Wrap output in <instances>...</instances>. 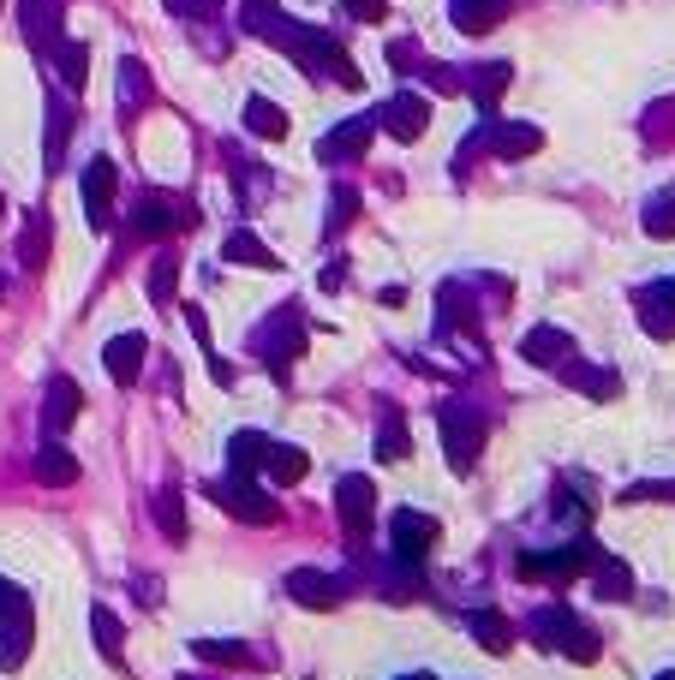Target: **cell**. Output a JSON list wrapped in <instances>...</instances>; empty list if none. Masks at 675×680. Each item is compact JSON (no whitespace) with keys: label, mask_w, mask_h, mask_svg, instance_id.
Returning a JSON list of instances; mask_svg holds the SVG:
<instances>
[{"label":"cell","mask_w":675,"mask_h":680,"mask_svg":"<svg viewBox=\"0 0 675 680\" xmlns=\"http://www.w3.org/2000/svg\"><path fill=\"white\" fill-rule=\"evenodd\" d=\"M299 352H305V322H299V310H282V317L257 334V359L287 382V364L299 359Z\"/></svg>","instance_id":"obj_5"},{"label":"cell","mask_w":675,"mask_h":680,"mask_svg":"<svg viewBox=\"0 0 675 680\" xmlns=\"http://www.w3.org/2000/svg\"><path fill=\"white\" fill-rule=\"evenodd\" d=\"M508 78H515V66H508V61H491V66H484V72H478V78H473V102H478V108H484V114H491V108H496V102H503V91H508Z\"/></svg>","instance_id":"obj_30"},{"label":"cell","mask_w":675,"mask_h":680,"mask_svg":"<svg viewBox=\"0 0 675 680\" xmlns=\"http://www.w3.org/2000/svg\"><path fill=\"white\" fill-rule=\"evenodd\" d=\"M131 227H138L144 240H168V233L180 227V215L168 210V198H144V203H138V215H131Z\"/></svg>","instance_id":"obj_27"},{"label":"cell","mask_w":675,"mask_h":680,"mask_svg":"<svg viewBox=\"0 0 675 680\" xmlns=\"http://www.w3.org/2000/svg\"><path fill=\"white\" fill-rule=\"evenodd\" d=\"M173 275H180V263H173V251H161L156 269H150V299L156 305H173Z\"/></svg>","instance_id":"obj_38"},{"label":"cell","mask_w":675,"mask_h":680,"mask_svg":"<svg viewBox=\"0 0 675 680\" xmlns=\"http://www.w3.org/2000/svg\"><path fill=\"white\" fill-rule=\"evenodd\" d=\"M66 138H72V102H54L49 108V168L66 161Z\"/></svg>","instance_id":"obj_32"},{"label":"cell","mask_w":675,"mask_h":680,"mask_svg":"<svg viewBox=\"0 0 675 680\" xmlns=\"http://www.w3.org/2000/svg\"><path fill=\"white\" fill-rule=\"evenodd\" d=\"M466 633H473V639H478L484 650H496V657H503V650L515 645V627L503 620V609H473V620H466Z\"/></svg>","instance_id":"obj_23"},{"label":"cell","mask_w":675,"mask_h":680,"mask_svg":"<svg viewBox=\"0 0 675 680\" xmlns=\"http://www.w3.org/2000/svg\"><path fill=\"white\" fill-rule=\"evenodd\" d=\"M168 7H173V12H180V19H203V12H210V7H215V0H168Z\"/></svg>","instance_id":"obj_44"},{"label":"cell","mask_w":675,"mask_h":680,"mask_svg":"<svg viewBox=\"0 0 675 680\" xmlns=\"http://www.w3.org/2000/svg\"><path fill=\"white\" fill-rule=\"evenodd\" d=\"M449 12H454V31L484 36V31H496V24H503L508 0H449Z\"/></svg>","instance_id":"obj_19"},{"label":"cell","mask_w":675,"mask_h":680,"mask_svg":"<svg viewBox=\"0 0 675 680\" xmlns=\"http://www.w3.org/2000/svg\"><path fill=\"white\" fill-rule=\"evenodd\" d=\"M263 448H270V436H257V431H240L228 442V466H233V478H252V471L263 466Z\"/></svg>","instance_id":"obj_29"},{"label":"cell","mask_w":675,"mask_h":680,"mask_svg":"<svg viewBox=\"0 0 675 680\" xmlns=\"http://www.w3.org/2000/svg\"><path fill=\"white\" fill-rule=\"evenodd\" d=\"M54 61H61V84H66V96H78V91H84V78H91V49H84V42H54Z\"/></svg>","instance_id":"obj_26"},{"label":"cell","mask_w":675,"mask_h":680,"mask_svg":"<svg viewBox=\"0 0 675 680\" xmlns=\"http://www.w3.org/2000/svg\"><path fill=\"white\" fill-rule=\"evenodd\" d=\"M49 240H54V227H49V215H31L24 221V240H19V263L24 269H42V263H49Z\"/></svg>","instance_id":"obj_28"},{"label":"cell","mask_w":675,"mask_h":680,"mask_svg":"<svg viewBox=\"0 0 675 680\" xmlns=\"http://www.w3.org/2000/svg\"><path fill=\"white\" fill-rule=\"evenodd\" d=\"M371 131H377L371 120H347V126H335L329 138L317 144V156L329 161V168H335V161H359L365 150H371Z\"/></svg>","instance_id":"obj_16"},{"label":"cell","mask_w":675,"mask_h":680,"mask_svg":"<svg viewBox=\"0 0 675 680\" xmlns=\"http://www.w3.org/2000/svg\"><path fill=\"white\" fill-rule=\"evenodd\" d=\"M0 215H7V198H0Z\"/></svg>","instance_id":"obj_45"},{"label":"cell","mask_w":675,"mask_h":680,"mask_svg":"<svg viewBox=\"0 0 675 680\" xmlns=\"http://www.w3.org/2000/svg\"><path fill=\"white\" fill-rule=\"evenodd\" d=\"M144 352H150V340L144 334H114L108 347H102V364H108V376L120 382V389H131L144 371Z\"/></svg>","instance_id":"obj_12"},{"label":"cell","mask_w":675,"mask_h":680,"mask_svg":"<svg viewBox=\"0 0 675 680\" xmlns=\"http://www.w3.org/2000/svg\"><path fill=\"white\" fill-rule=\"evenodd\" d=\"M598 597H634V580L622 573V561H598Z\"/></svg>","instance_id":"obj_37"},{"label":"cell","mask_w":675,"mask_h":680,"mask_svg":"<svg viewBox=\"0 0 675 680\" xmlns=\"http://www.w3.org/2000/svg\"><path fill=\"white\" fill-rule=\"evenodd\" d=\"M96 645H102V657H108V662L126 657V633H120V620H114L108 609H96Z\"/></svg>","instance_id":"obj_36"},{"label":"cell","mask_w":675,"mask_h":680,"mask_svg":"<svg viewBox=\"0 0 675 680\" xmlns=\"http://www.w3.org/2000/svg\"><path fill=\"white\" fill-rule=\"evenodd\" d=\"M210 501H215V508H228L233 520H245V525H275V520H282L275 496H263L252 478H222V484H210Z\"/></svg>","instance_id":"obj_3"},{"label":"cell","mask_w":675,"mask_h":680,"mask_svg":"<svg viewBox=\"0 0 675 680\" xmlns=\"http://www.w3.org/2000/svg\"><path fill=\"white\" fill-rule=\"evenodd\" d=\"M383 126H389V138H401V144L424 138V126H431V102H424L419 91H394L389 108H383Z\"/></svg>","instance_id":"obj_9"},{"label":"cell","mask_w":675,"mask_h":680,"mask_svg":"<svg viewBox=\"0 0 675 680\" xmlns=\"http://www.w3.org/2000/svg\"><path fill=\"white\" fill-rule=\"evenodd\" d=\"M0 7H7V0H0Z\"/></svg>","instance_id":"obj_48"},{"label":"cell","mask_w":675,"mask_h":680,"mask_svg":"<svg viewBox=\"0 0 675 680\" xmlns=\"http://www.w3.org/2000/svg\"><path fill=\"white\" fill-rule=\"evenodd\" d=\"M222 257H228V263H252V269H282V257H275V251L263 245L257 233H228Z\"/></svg>","instance_id":"obj_24"},{"label":"cell","mask_w":675,"mask_h":680,"mask_svg":"<svg viewBox=\"0 0 675 680\" xmlns=\"http://www.w3.org/2000/svg\"><path fill=\"white\" fill-rule=\"evenodd\" d=\"M156 520H161V538L168 543H186V501H180V490L156 496Z\"/></svg>","instance_id":"obj_31"},{"label":"cell","mask_w":675,"mask_h":680,"mask_svg":"<svg viewBox=\"0 0 675 680\" xmlns=\"http://www.w3.org/2000/svg\"><path fill=\"white\" fill-rule=\"evenodd\" d=\"M640 317H645V329H652L657 340L675 334V280H657V287L640 293Z\"/></svg>","instance_id":"obj_18"},{"label":"cell","mask_w":675,"mask_h":680,"mask_svg":"<svg viewBox=\"0 0 675 680\" xmlns=\"http://www.w3.org/2000/svg\"><path fill=\"white\" fill-rule=\"evenodd\" d=\"M645 233H652V240H675V191L645 203Z\"/></svg>","instance_id":"obj_35"},{"label":"cell","mask_w":675,"mask_h":680,"mask_svg":"<svg viewBox=\"0 0 675 680\" xmlns=\"http://www.w3.org/2000/svg\"><path fill=\"white\" fill-rule=\"evenodd\" d=\"M354 215H359V191H335V203H329V227H347Z\"/></svg>","instance_id":"obj_40"},{"label":"cell","mask_w":675,"mask_h":680,"mask_svg":"<svg viewBox=\"0 0 675 680\" xmlns=\"http://www.w3.org/2000/svg\"><path fill=\"white\" fill-rule=\"evenodd\" d=\"M389 61L401 66V72H413V66H419V49H413V42H394V49H389Z\"/></svg>","instance_id":"obj_42"},{"label":"cell","mask_w":675,"mask_h":680,"mask_svg":"<svg viewBox=\"0 0 675 680\" xmlns=\"http://www.w3.org/2000/svg\"><path fill=\"white\" fill-rule=\"evenodd\" d=\"M389 543H394V555H401V561H424V550L436 543V520H424L419 508H401L389 520Z\"/></svg>","instance_id":"obj_10"},{"label":"cell","mask_w":675,"mask_h":680,"mask_svg":"<svg viewBox=\"0 0 675 680\" xmlns=\"http://www.w3.org/2000/svg\"><path fill=\"white\" fill-rule=\"evenodd\" d=\"M491 150L503 161H520V156H538L545 150V131H538L532 120H515V126H496L491 131Z\"/></svg>","instance_id":"obj_20"},{"label":"cell","mask_w":675,"mask_h":680,"mask_svg":"<svg viewBox=\"0 0 675 680\" xmlns=\"http://www.w3.org/2000/svg\"><path fill=\"white\" fill-rule=\"evenodd\" d=\"M198 657L203 662H222V669H245V662H252V650H245L240 639H198Z\"/></svg>","instance_id":"obj_33"},{"label":"cell","mask_w":675,"mask_h":680,"mask_svg":"<svg viewBox=\"0 0 675 680\" xmlns=\"http://www.w3.org/2000/svg\"><path fill=\"white\" fill-rule=\"evenodd\" d=\"M592 561L598 550L592 543H568V550H556V555H520V580L526 585H568V580H580V573H592Z\"/></svg>","instance_id":"obj_4"},{"label":"cell","mask_w":675,"mask_h":680,"mask_svg":"<svg viewBox=\"0 0 675 680\" xmlns=\"http://www.w3.org/2000/svg\"><path fill=\"white\" fill-rule=\"evenodd\" d=\"M335 513H341V525L354 531V538H365L377 520V490H371V478H359V471H347L341 484H335Z\"/></svg>","instance_id":"obj_8"},{"label":"cell","mask_w":675,"mask_h":680,"mask_svg":"<svg viewBox=\"0 0 675 680\" xmlns=\"http://www.w3.org/2000/svg\"><path fill=\"white\" fill-rule=\"evenodd\" d=\"M245 131H252V138H287V114L275 108L270 96H245Z\"/></svg>","instance_id":"obj_22"},{"label":"cell","mask_w":675,"mask_h":680,"mask_svg":"<svg viewBox=\"0 0 675 680\" xmlns=\"http://www.w3.org/2000/svg\"><path fill=\"white\" fill-rule=\"evenodd\" d=\"M114 191H120V168H114L108 156H96L91 168H84V215H91L96 233L114 221Z\"/></svg>","instance_id":"obj_7"},{"label":"cell","mask_w":675,"mask_h":680,"mask_svg":"<svg viewBox=\"0 0 675 680\" xmlns=\"http://www.w3.org/2000/svg\"><path fill=\"white\" fill-rule=\"evenodd\" d=\"M31 471H36V484H54V490H66V484H78V460H72L66 448H54V442L36 454V466H31Z\"/></svg>","instance_id":"obj_25"},{"label":"cell","mask_w":675,"mask_h":680,"mask_svg":"<svg viewBox=\"0 0 675 680\" xmlns=\"http://www.w3.org/2000/svg\"><path fill=\"white\" fill-rule=\"evenodd\" d=\"M19 24L31 36V49L54 54V36H61V0H19Z\"/></svg>","instance_id":"obj_14"},{"label":"cell","mask_w":675,"mask_h":680,"mask_svg":"<svg viewBox=\"0 0 675 680\" xmlns=\"http://www.w3.org/2000/svg\"><path fill=\"white\" fill-rule=\"evenodd\" d=\"M263 478L270 484H299L305 471H312V460H305V448H287V442H270V448H263Z\"/></svg>","instance_id":"obj_21"},{"label":"cell","mask_w":675,"mask_h":680,"mask_svg":"<svg viewBox=\"0 0 675 680\" xmlns=\"http://www.w3.org/2000/svg\"><path fill=\"white\" fill-rule=\"evenodd\" d=\"M186 322H192V334H198V347H210V317H203L198 305H186Z\"/></svg>","instance_id":"obj_43"},{"label":"cell","mask_w":675,"mask_h":680,"mask_svg":"<svg viewBox=\"0 0 675 680\" xmlns=\"http://www.w3.org/2000/svg\"><path fill=\"white\" fill-rule=\"evenodd\" d=\"M31 597H24L12 580H0V669H19L24 657H31Z\"/></svg>","instance_id":"obj_1"},{"label":"cell","mask_w":675,"mask_h":680,"mask_svg":"<svg viewBox=\"0 0 675 680\" xmlns=\"http://www.w3.org/2000/svg\"><path fill=\"white\" fill-rule=\"evenodd\" d=\"M407 424H401V412H389L383 418V431H377V460H407Z\"/></svg>","instance_id":"obj_34"},{"label":"cell","mask_w":675,"mask_h":680,"mask_svg":"<svg viewBox=\"0 0 675 680\" xmlns=\"http://www.w3.org/2000/svg\"><path fill=\"white\" fill-rule=\"evenodd\" d=\"M568 352H574V340L556 329V322H538V329L520 340V359L526 364H568Z\"/></svg>","instance_id":"obj_17"},{"label":"cell","mask_w":675,"mask_h":680,"mask_svg":"<svg viewBox=\"0 0 675 680\" xmlns=\"http://www.w3.org/2000/svg\"><path fill=\"white\" fill-rule=\"evenodd\" d=\"M287 597L305 603V609H335V603H341V580L323 573V567H293L287 573Z\"/></svg>","instance_id":"obj_11"},{"label":"cell","mask_w":675,"mask_h":680,"mask_svg":"<svg viewBox=\"0 0 675 680\" xmlns=\"http://www.w3.org/2000/svg\"><path fill=\"white\" fill-rule=\"evenodd\" d=\"M341 7L354 12V19H365V24H377V19H383V12H389L383 0H341Z\"/></svg>","instance_id":"obj_41"},{"label":"cell","mask_w":675,"mask_h":680,"mask_svg":"<svg viewBox=\"0 0 675 680\" xmlns=\"http://www.w3.org/2000/svg\"><path fill=\"white\" fill-rule=\"evenodd\" d=\"M657 680H675V674H657Z\"/></svg>","instance_id":"obj_46"},{"label":"cell","mask_w":675,"mask_h":680,"mask_svg":"<svg viewBox=\"0 0 675 680\" xmlns=\"http://www.w3.org/2000/svg\"><path fill=\"white\" fill-rule=\"evenodd\" d=\"M407 680H424V674H407Z\"/></svg>","instance_id":"obj_47"},{"label":"cell","mask_w":675,"mask_h":680,"mask_svg":"<svg viewBox=\"0 0 675 680\" xmlns=\"http://www.w3.org/2000/svg\"><path fill=\"white\" fill-rule=\"evenodd\" d=\"M436 424H443V442H449V466L466 471L478 460V448H484V418L473 406H443V418H436Z\"/></svg>","instance_id":"obj_6"},{"label":"cell","mask_w":675,"mask_h":680,"mask_svg":"<svg viewBox=\"0 0 675 680\" xmlns=\"http://www.w3.org/2000/svg\"><path fill=\"white\" fill-rule=\"evenodd\" d=\"M436 329H449V334H473L478 329L473 293H466L461 280H443V293H436Z\"/></svg>","instance_id":"obj_13"},{"label":"cell","mask_w":675,"mask_h":680,"mask_svg":"<svg viewBox=\"0 0 675 680\" xmlns=\"http://www.w3.org/2000/svg\"><path fill=\"white\" fill-rule=\"evenodd\" d=\"M532 639L556 645L562 657H574V662H598V633L580 627V615H568V609H545V615H538L532 620Z\"/></svg>","instance_id":"obj_2"},{"label":"cell","mask_w":675,"mask_h":680,"mask_svg":"<svg viewBox=\"0 0 675 680\" xmlns=\"http://www.w3.org/2000/svg\"><path fill=\"white\" fill-rule=\"evenodd\" d=\"M78 382H72V376H54L49 382V401H42V431H49V436H66L72 431V418H78Z\"/></svg>","instance_id":"obj_15"},{"label":"cell","mask_w":675,"mask_h":680,"mask_svg":"<svg viewBox=\"0 0 675 680\" xmlns=\"http://www.w3.org/2000/svg\"><path fill=\"white\" fill-rule=\"evenodd\" d=\"M568 382H574V389H586L592 401H610V394H615V376H610V371H586V364H574V371H568Z\"/></svg>","instance_id":"obj_39"}]
</instances>
